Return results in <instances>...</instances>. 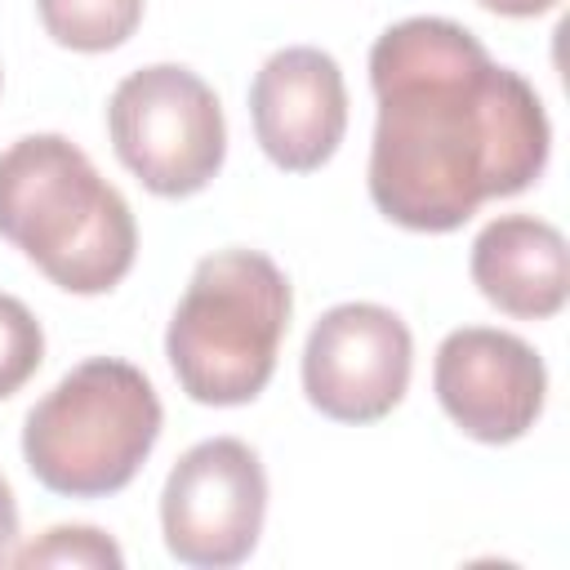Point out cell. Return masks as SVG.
Masks as SVG:
<instances>
[{
    "label": "cell",
    "mask_w": 570,
    "mask_h": 570,
    "mask_svg": "<svg viewBox=\"0 0 570 570\" xmlns=\"http://www.w3.org/2000/svg\"><path fill=\"white\" fill-rule=\"evenodd\" d=\"M379 125L370 200L410 232H454L485 200L539 183L552 129L525 76L450 18H405L370 49Z\"/></svg>",
    "instance_id": "1"
},
{
    "label": "cell",
    "mask_w": 570,
    "mask_h": 570,
    "mask_svg": "<svg viewBox=\"0 0 570 570\" xmlns=\"http://www.w3.org/2000/svg\"><path fill=\"white\" fill-rule=\"evenodd\" d=\"M289 307V281L267 254H205L165 330V356L178 387L200 405L254 401L272 383Z\"/></svg>",
    "instance_id": "3"
},
{
    "label": "cell",
    "mask_w": 570,
    "mask_h": 570,
    "mask_svg": "<svg viewBox=\"0 0 570 570\" xmlns=\"http://www.w3.org/2000/svg\"><path fill=\"white\" fill-rule=\"evenodd\" d=\"M485 4L490 13H503V18H539L548 9H557V0H476Z\"/></svg>",
    "instance_id": "15"
},
{
    "label": "cell",
    "mask_w": 570,
    "mask_h": 570,
    "mask_svg": "<svg viewBox=\"0 0 570 570\" xmlns=\"http://www.w3.org/2000/svg\"><path fill=\"white\" fill-rule=\"evenodd\" d=\"M13 543H18V503H13L9 481L0 476V566L13 557Z\"/></svg>",
    "instance_id": "14"
},
{
    "label": "cell",
    "mask_w": 570,
    "mask_h": 570,
    "mask_svg": "<svg viewBox=\"0 0 570 570\" xmlns=\"http://www.w3.org/2000/svg\"><path fill=\"white\" fill-rule=\"evenodd\" d=\"M45 31L76 53H107L142 22V0H36Z\"/></svg>",
    "instance_id": "11"
},
{
    "label": "cell",
    "mask_w": 570,
    "mask_h": 570,
    "mask_svg": "<svg viewBox=\"0 0 570 570\" xmlns=\"http://www.w3.org/2000/svg\"><path fill=\"white\" fill-rule=\"evenodd\" d=\"M160 396L151 379L116 356L80 361L27 410L22 459L31 476L67 499L125 490L160 441Z\"/></svg>",
    "instance_id": "4"
},
{
    "label": "cell",
    "mask_w": 570,
    "mask_h": 570,
    "mask_svg": "<svg viewBox=\"0 0 570 570\" xmlns=\"http://www.w3.org/2000/svg\"><path fill=\"white\" fill-rule=\"evenodd\" d=\"M472 285L485 303L521 321H548L566 307V236L534 214H499L472 240Z\"/></svg>",
    "instance_id": "10"
},
{
    "label": "cell",
    "mask_w": 570,
    "mask_h": 570,
    "mask_svg": "<svg viewBox=\"0 0 570 570\" xmlns=\"http://www.w3.org/2000/svg\"><path fill=\"white\" fill-rule=\"evenodd\" d=\"M414 338L383 303L330 307L303 347V392L338 423H374L392 414L410 387Z\"/></svg>",
    "instance_id": "7"
},
{
    "label": "cell",
    "mask_w": 570,
    "mask_h": 570,
    "mask_svg": "<svg viewBox=\"0 0 570 570\" xmlns=\"http://www.w3.org/2000/svg\"><path fill=\"white\" fill-rule=\"evenodd\" d=\"M254 138L289 174L321 169L347 129V85L338 62L316 45L276 49L249 85Z\"/></svg>",
    "instance_id": "9"
},
{
    "label": "cell",
    "mask_w": 570,
    "mask_h": 570,
    "mask_svg": "<svg viewBox=\"0 0 570 570\" xmlns=\"http://www.w3.org/2000/svg\"><path fill=\"white\" fill-rule=\"evenodd\" d=\"M432 387L463 436L481 445H512L543 414L548 370L525 338L490 325H463L441 338Z\"/></svg>",
    "instance_id": "8"
},
{
    "label": "cell",
    "mask_w": 570,
    "mask_h": 570,
    "mask_svg": "<svg viewBox=\"0 0 570 570\" xmlns=\"http://www.w3.org/2000/svg\"><path fill=\"white\" fill-rule=\"evenodd\" d=\"M45 361V330L31 307L13 294H0V401L13 396Z\"/></svg>",
    "instance_id": "13"
},
{
    "label": "cell",
    "mask_w": 570,
    "mask_h": 570,
    "mask_svg": "<svg viewBox=\"0 0 570 570\" xmlns=\"http://www.w3.org/2000/svg\"><path fill=\"white\" fill-rule=\"evenodd\" d=\"M107 129L120 165L156 196H196L214 183L227 156L218 94L178 62L129 71L111 102Z\"/></svg>",
    "instance_id": "5"
},
{
    "label": "cell",
    "mask_w": 570,
    "mask_h": 570,
    "mask_svg": "<svg viewBox=\"0 0 570 570\" xmlns=\"http://www.w3.org/2000/svg\"><path fill=\"white\" fill-rule=\"evenodd\" d=\"M0 236L67 294L116 289L138 254L129 200L62 134L0 151Z\"/></svg>",
    "instance_id": "2"
},
{
    "label": "cell",
    "mask_w": 570,
    "mask_h": 570,
    "mask_svg": "<svg viewBox=\"0 0 570 570\" xmlns=\"http://www.w3.org/2000/svg\"><path fill=\"white\" fill-rule=\"evenodd\" d=\"M13 566H85V570H120L125 552L116 548V539H107L94 525H53L45 530L36 543L18 548L9 557Z\"/></svg>",
    "instance_id": "12"
},
{
    "label": "cell",
    "mask_w": 570,
    "mask_h": 570,
    "mask_svg": "<svg viewBox=\"0 0 570 570\" xmlns=\"http://www.w3.org/2000/svg\"><path fill=\"white\" fill-rule=\"evenodd\" d=\"M267 472L240 436L191 445L165 476L160 530L169 557L196 570L240 566L263 534Z\"/></svg>",
    "instance_id": "6"
}]
</instances>
